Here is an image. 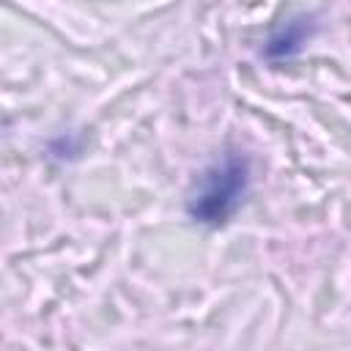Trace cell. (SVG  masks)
Here are the masks:
<instances>
[{
	"instance_id": "cell-1",
	"label": "cell",
	"mask_w": 351,
	"mask_h": 351,
	"mask_svg": "<svg viewBox=\"0 0 351 351\" xmlns=\"http://www.w3.org/2000/svg\"><path fill=\"white\" fill-rule=\"evenodd\" d=\"M250 186V162L239 154H225L197 181L186 200V211L195 222L217 228L228 222L241 206Z\"/></svg>"
},
{
	"instance_id": "cell-2",
	"label": "cell",
	"mask_w": 351,
	"mask_h": 351,
	"mask_svg": "<svg viewBox=\"0 0 351 351\" xmlns=\"http://www.w3.org/2000/svg\"><path fill=\"white\" fill-rule=\"evenodd\" d=\"M307 36H310V30H307L304 19H291L277 33H271V38L266 44V55L269 58H288V55L299 52V47L307 41Z\"/></svg>"
}]
</instances>
